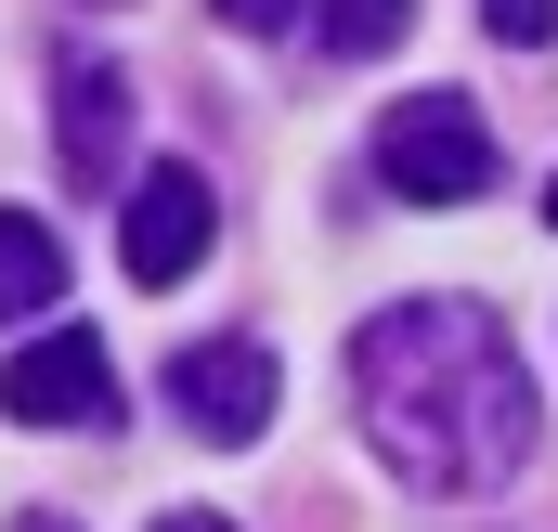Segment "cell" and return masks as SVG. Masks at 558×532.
I'll return each instance as SVG.
<instances>
[{
	"mask_svg": "<svg viewBox=\"0 0 558 532\" xmlns=\"http://www.w3.org/2000/svg\"><path fill=\"white\" fill-rule=\"evenodd\" d=\"M208 234H221L208 169H143L131 208H118V273H131V286H182V273L208 261Z\"/></svg>",
	"mask_w": 558,
	"mask_h": 532,
	"instance_id": "4",
	"label": "cell"
},
{
	"mask_svg": "<svg viewBox=\"0 0 558 532\" xmlns=\"http://www.w3.org/2000/svg\"><path fill=\"white\" fill-rule=\"evenodd\" d=\"M52 299H65V234L26 221V208H0V325H39Z\"/></svg>",
	"mask_w": 558,
	"mask_h": 532,
	"instance_id": "7",
	"label": "cell"
},
{
	"mask_svg": "<svg viewBox=\"0 0 558 532\" xmlns=\"http://www.w3.org/2000/svg\"><path fill=\"white\" fill-rule=\"evenodd\" d=\"M92 13H118V0H92Z\"/></svg>",
	"mask_w": 558,
	"mask_h": 532,
	"instance_id": "14",
	"label": "cell"
},
{
	"mask_svg": "<svg viewBox=\"0 0 558 532\" xmlns=\"http://www.w3.org/2000/svg\"><path fill=\"white\" fill-rule=\"evenodd\" d=\"M312 26H325V52H390L416 26V0H312Z\"/></svg>",
	"mask_w": 558,
	"mask_h": 532,
	"instance_id": "8",
	"label": "cell"
},
{
	"mask_svg": "<svg viewBox=\"0 0 558 532\" xmlns=\"http://www.w3.org/2000/svg\"><path fill=\"white\" fill-rule=\"evenodd\" d=\"M52 143H65V182L105 195V182L131 169V78L92 65V52H65V65H52Z\"/></svg>",
	"mask_w": 558,
	"mask_h": 532,
	"instance_id": "6",
	"label": "cell"
},
{
	"mask_svg": "<svg viewBox=\"0 0 558 532\" xmlns=\"http://www.w3.org/2000/svg\"><path fill=\"white\" fill-rule=\"evenodd\" d=\"M169 402H182L195 442H260L274 428V351L260 338H208V351L169 364Z\"/></svg>",
	"mask_w": 558,
	"mask_h": 532,
	"instance_id": "5",
	"label": "cell"
},
{
	"mask_svg": "<svg viewBox=\"0 0 558 532\" xmlns=\"http://www.w3.org/2000/svg\"><path fill=\"white\" fill-rule=\"evenodd\" d=\"M546 234H558V182H546Z\"/></svg>",
	"mask_w": 558,
	"mask_h": 532,
	"instance_id": "13",
	"label": "cell"
},
{
	"mask_svg": "<svg viewBox=\"0 0 558 532\" xmlns=\"http://www.w3.org/2000/svg\"><path fill=\"white\" fill-rule=\"evenodd\" d=\"M481 26H494L507 52H546V39H558V0H481Z\"/></svg>",
	"mask_w": 558,
	"mask_h": 532,
	"instance_id": "9",
	"label": "cell"
},
{
	"mask_svg": "<svg viewBox=\"0 0 558 532\" xmlns=\"http://www.w3.org/2000/svg\"><path fill=\"white\" fill-rule=\"evenodd\" d=\"M13 532H78V520H65V507H26V520H13Z\"/></svg>",
	"mask_w": 558,
	"mask_h": 532,
	"instance_id": "12",
	"label": "cell"
},
{
	"mask_svg": "<svg viewBox=\"0 0 558 532\" xmlns=\"http://www.w3.org/2000/svg\"><path fill=\"white\" fill-rule=\"evenodd\" d=\"M364 442L390 455L403 494H494L533 455V377L481 299H390L351 338Z\"/></svg>",
	"mask_w": 558,
	"mask_h": 532,
	"instance_id": "1",
	"label": "cell"
},
{
	"mask_svg": "<svg viewBox=\"0 0 558 532\" xmlns=\"http://www.w3.org/2000/svg\"><path fill=\"white\" fill-rule=\"evenodd\" d=\"M377 182H390L403 208H468V195H494V131H481V105H468V92H403V105L377 118Z\"/></svg>",
	"mask_w": 558,
	"mask_h": 532,
	"instance_id": "2",
	"label": "cell"
},
{
	"mask_svg": "<svg viewBox=\"0 0 558 532\" xmlns=\"http://www.w3.org/2000/svg\"><path fill=\"white\" fill-rule=\"evenodd\" d=\"M0 415L13 428H105L118 415V364L92 325H39L13 364H0Z\"/></svg>",
	"mask_w": 558,
	"mask_h": 532,
	"instance_id": "3",
	"label": "cell"
},
{
	"mask_svg": "<svg viewBox=\"0 0 558 532\" xmlns=\"http://www.w3.org/2000/svg\"><path fill=\"white\" fill-rule=\"evenodd\" d=\"M208 13H221V26H247V39H286V26H299V0H208Z\"/></svg>",
	"mask_w": 558,
	"mask_h": 532,
	"instance_id": "10",
	"label": "cell"
},
{
	"mask_svg": "<svg viewBox=\"0 0 558 532\" xmlns=\"http://www.w3.org/2000/svg\"><path fill=\"white\" fill-rule=\"evenodd\" d=\"M156 532H234V520H208V507H169V520H156Z\"/></svg>",
	"mask_w": 558,
	"mask_h": 532,
	"instance_id": "11",
	"label": "cell"
}]
</instances>
